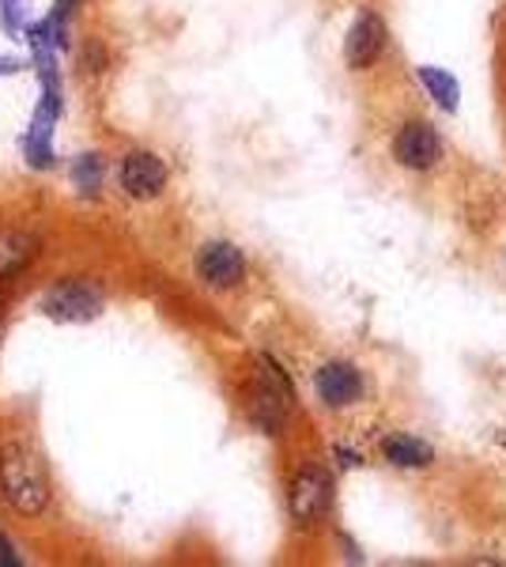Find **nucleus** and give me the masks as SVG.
I'll return each instance as SVG.
<instances>
[{
	"mask_svg": "<svg viewBox=\"0 0 506 567\" xmlns=\"http://www.w3.org/2000/svg\"><path fill=\"white\" fill-rule=\"evenodd\" d=\"M0 492L8 507L23 518H34L50 507V473L27 443H4L0 451Z\"/></svg>",
	"mask_w": 506,
	"mask_h": 567,
	"instance_id": "1",
	"label": "nucleus"
},
{
	"mask_svg": "<svg viewBox=\"0 0 506 567\" xmlns=\"http://www.w3.org/2000/svg\"><path fill=\"white\" fill-rule=\"evenodd\" d=\"M291 401H296L291 379L280 371V363L261 355V360H257L254 386H250V420L265 435H280V427L288 424Z\"/></svg>",
	"mask_w": 506,
	"mask_h": 567,
	"instance_id": "2",
	"label": "nucleus"
},
{
	"mask_svg": "<svg viewBox=\"0 0 506 567\" xmlns=\"http://www.w3.org/2000/svg\"><path fill=\"white\" fill-rule=\"evenodd\" d=\"M106 307L103 288L87 280H69V284H53L42 296V315L53 322H95Z\"/></svg>",
	"mask_w": 506,
	"mask_h": 567,
	"instance_id": "3",
	"label": "nucleus"
},
{
	"mask_svg": "<svg viewBox=\"0 0 506 567\" xmlns=\"http://www.w3.org/2000/svg\"><path fill=\"white\" fill-rule=\"evenodd\" d=\"M288 507L299 526H318L333 507V477L321 465H302L288 488Z\"/></svg>",
	"mask_w": 506,
	"mask_h": 567,
	"instance_id": "4",
	"label": "nucleus"
},
{
	"mask_svg": "<svg viewBox=\"0 0 506 567\" xmlns=\"http://www.w3.org/2000/svg\"><path fill=\"white\" fill-rule=\"evenodd\" d=\"M385 45H390V27H385V20L374 8H363L344 34V65L352 72L374 69L382 61Z\"/></svg>",
	"mask_w": 506,
	"mask_h": 567,
	"instance_id": "5",
	"label": "nucleus"
},
{
	"mask_svg": "<svg viewBox=\"0 0 506 567\" xmlns=\"http://www.w3.org/2000/svg\"><path fill=\"white\" fill-rule=\"evenodd\" d=\"M393 159L397 167L404 171H435L443 163V136H438L435 125L427 122H404L397 133H393V144H390Z\"/></svg>",
	"mask_w": 506,
	"mask_h": 567,
	"instance_id": "6",
	"label": "nucleus"
},
{
	"mask_svg": "<svg viewBox=\"0 0 506 567\" xmlns=\"http://www.w3.org/2000/svg\"><path fill=\"white\" fill-rule=\"evenodd\" d=\"M197 277L216 291H231L246 280V258L235 243H205L197 250Z\"/></svg>",
	"mask_w": 506,
	"mask_h": 567,
	"instance_id": "7",
	"label": "nucleus"
},
{
	"mask_svg": "<svg viewBox=\"0 0 506 567\" xmlns=\"http://www.w3.org/2000/svg\"><path fill=\"white\" fill-rule=\"evenodd\" d=\"M314 390H318V398H321V405H326V409H352V405L363 401L366 379H363V371H359L355 363L333 360V363H326V368L314 374Z\"/></svg>",
	"mask_w": 506,
	"mask_h": 567,
	"instance_id": "8",
	"label": "nucleus"
},
{
	"mask_svg": "<svg viewBox=\"0 0 506 567\" xmlns=\"http://www.w3.org/2000/svg\"><path fill=\"white\" fill-rule=\"evenodd\" d=\"M122 189L136 200H152L167 189V163L155 152H128L122 159Z\"/></svg>",
	"mask_w": 506,
	"mask_h": 567,
	"instance_id": "9",
	"label": "nucleus"
},
{
	"mask_svg": "<svg viewBox=\"0 0 506 567\" xmlns=\"http://www.w3.org/2000/svg\"><path fill=\"white\" fill-rule=\"evenodd\" d=\"M382 458L390 462L393 470H427V465H435V446L423 443L420 435L393 432L382 439Z\"/></svg>",
	"mask_w": 506,
	"mask_h": 567,
	"instance_id": "10",
	"label": "nucleus"
},
{
	"mask_svg": "<svg viewBox=\"0 0 506 567\" xmlns=\"http://www.w3.org/2000/svg\"><path fill=\"white\" fill-rule=\"evenodd\" d=\"M39 254V243L27 231H0V280L20 277Z\"/></svg>",
	"mask_w": 506,
	"mask_h": 567,
	"instance_id": "11",
	"label": "nucleus"
},
{
	"mask_svg": "<svg viewBox=\"0 0 506 567\" xmlns=\"http://www.w3.org/2000/svg\"><path fill=\"white\" fill-rule=\"evenodd\" d=\"M416 80H420V87L427 91L431 103H435L438 110H446V114H454L457 103H462V84H457L454 72H446L438 65H420Z\"/></svg>",
	"mask_w": 506,
	"mask_h": 567,
	"instance_id": "12",
	"label": "nucleus"
},
{
	"mask_svg": "<svg viewBox=\"0 0 506 567\" xmlns=\"http://www.w3.org/2000/svg\"><path fill=\"white\" fill-rule=\"evenodd\" d=\"M103 175H106L103 155L91 152V155H76V159H72L69 178H72V186H76L80 197H95L99 189H103Z\"/></svg>",
	"mask_w": 506,
	"mask_h": 567,
	"instance_id": "13",
	"label": "nucleus"
},
{
	"mask_svg": "<svg viewBox=\"0 0 506 567\" xmlns=\"http://www.w3.org/2000/svg\"><path fill=\"white\" fill-rule=\"evenodd\" d=\"M27 16H31V8H27V0H0V23L8 27V34H20Z\"/></svg>",
	"mask_w": 506,
	"mask_h": 567,
	"instance_id": "14",
	"label": "nucleus"
},
{
	"mask_svg": "<svg viewBox=\"0 0 506 567\" xmlns=\"http://www.w3.org/2000/svg\"><path fill=\"white\" fill-rule=\"evenodd\" d=\"M76 4H80V0H53V12H50V20L64 27V23H69V16L76 12Z\"/></svg>",
	"mask_w": 506,
	"mask_h": 567,
	"instance_id": "15",
	"label": "nucleus"
},
{
	"mask_svg": "<svg viewBox=\"0 0 506 567\" xmlns=\"http://www.w3.org/2000/svg\"><path fill=\"white\" fill-rule=\"evenodd\" d=\"M20 564V556H16V548L8 545V537L0 534V567H16Z\"/></svg>",
	"mask_w": 506,
	"mask_h": 567,
	"instance_id": "16",
	"label": "nucleus"
}]
</instances>
